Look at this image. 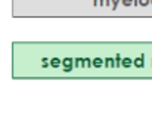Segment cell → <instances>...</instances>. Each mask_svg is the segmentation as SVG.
Instances as JSON below:
<instances>
[{
    "label": "cell",
    "instance_id": "6da1fadb",
    "mask_svg": "<svg viewBox=\"0 0 152 136\" xmlns=\"http://www.w3.org/2000/svg\"><path fill=\"white\" fill-rule=\"evenodd\" d=\"M93 64H95V67H101L102 65V59L101 58H96V59L93 61Z\"/></svg>",
    "mask_w": 152,
    "mask_h": 136
},
{
    "label": "cell",
    "instance_id": "7a4b0ae2",
    "mask_svg": "<svg viewBox=\"0 0 152 136\" xmlns=\"http://www.w3.org/2000/svg\"><path fill=\"white\" fill-rule=\"evenodd\" d=\"M130 62H132V61H130L129 58H127V59H124V65H126V67H129V65H130Z\"/></svg>",
    "mask_w": 152,
    "mask_h": 136
}]
</instances>
